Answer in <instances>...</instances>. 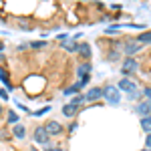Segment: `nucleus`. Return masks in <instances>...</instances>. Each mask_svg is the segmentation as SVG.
Returning <instances> with one entry per match:
<instances>
[{"label":"nucleus","mask_w":151,"mask_h":151,"mask_svg":"<svg viewBox=\"0 0 151 151\" xmlns=\"http://www.w3.org/2000/svg\"><path fill=\"white\" fill-rule=\"evenodd\" d=\"M103 99L111 105H119L121 103V93L117 89V85H105L103 87Z\"/></svg>","instance_id":"1"},{"label":"nucleus","mask_w":151,"mask_h":151,"mask_svg":"<svg viewBox=\"0 0 151 151\" xmlns=\"http://www.w3.org/2000/svg\"><path fill=\"white\" fill-rule=\"evenodd\" d=\"M32 141L38 143V145H45V147L50 145V135L47 133L45 125H36L35 127V131H32Z\"/></svg>","instance_id":"2"},{"label":"nucleus","mask_w":151,"mask_h":151,"mask_svg":"<svg viewBox=\"0 0 151 151\" xmlns=\"http://www.w3.org/2000/svg\"><path fill=\"white\" fill-rule=\"evenodd\" d=\"M45 129H47V133L50 135V137H58V135H63V133H65V127L58 123L57 119L47 121V123H45Z\"/></svg>","instance_id":"3"},{"label":"nucleus","mask_w":151,"mask_h":151,"mask_svg":"<svg viewBox=\"0 0 151 151\" xmlns=\"http://www.w3.org/2000/svg\"><path fill=\"white\" fill-rule=\"evenodd\" d=\"M137 69H139V63H137L133 57H127L123 63H121V73H123L125 77H127V75H133Z\"/></svg>","instance_id":"4"},{"label":"nucleus","mask_w":151,"mask_h":151,"mask_svg":"<svg viewBox=\"0 0 151 151\" xmlns=\"http://www.w3.org/2000/svg\"><path fill=\"white\" fill-rule=\"evenodd\" d=\"M117 89H119V91H123V93H129V95H131V93H135V91H139V89H137V83H135V81H131V79H127V77L119 81Z\"/></svg>","instance_id":"5"},{"label":"nucleus","mask_w":151,"mask_h":151,"mask_svg":"<svg viewBox=\"0 0 151 151\" xmlns=\"http://www.w3.org/2000/svg\"><path fill=\"white\" fill-rule=\"evenodd\" d=\"M83 95H85V101L87 103H97L103 97V89L101 87H93V89H89L87 93H83Z\"/></svg>","instance_id":"6"},{"label":"nucleus","mask_w":151,"mask_h":151,"mask_svg":"<svg viewBox=\"0 0 151 151\" xmlns=\"http://www.w3.org/2000/svg\"><path fill=\"white\" fill-rule=\"evenodd\" d=\"M135 113L143 119V117H147V115H151V101H141V103H137L135 105Z\"/></svg>","instance_id":"7"},{"label":"nucleus","mask_w":151,"mask_h":151,"mask_svg":"<svg viewBox=\"0 0 151 151\" xmlns=\"http://www.w3.org/2000/svg\"><path fill=\"white\" fill-rule=\"evenodd\" d=\"M141 48H143V45H139V42H137V40H129L127 45H125V47H123V52H125V55H127V57H133V55H135V52H139Z\"/></svg>","instance_id":"8"},{"label":"nucleus","mask_w":151,"mask_h":151,"mask_svg":"<svg viewBox=\"0 0 151 151\" xmlns=\"http://www.w3.org/2000/svg\"><path fill=\"white\" fill-rule=\"evenodd\" d=\"M81 111H83V107H77V105H73V103H67L65 107H63V115L69 117V119L75 117L77 113H81Z\"/></svg>","instance_id":"9"},{"label":"nucleus","mask_w":151,"mask_h":151,"mask_svg":"<svg viewBox=\"0 0 151 151\" xmlns=\"http://www.w3.org/2000/svg\"><path fill=\"white\" fill-rule=\"evenodd\" d=\"M12 137H16V139H24L26 137V127H24L22 123L12 125Z\"/></svg>","instance_id":"10"},{"label":"nucleus","mask_w":151,"mask_h":151,"mask_svg":"<svg viewBox=\"0 0 151 151\" xmlns=\"http://www.w3.org/2000/svg\"><path fill=\"white\" fill-rule=\"evenodd\" d=\"M91 69H93V67H91V63H89V60H83L81 65H79V67H77V75H79V77H87V75H91Z\"/></svg>","instance_id":"11"},{"label":"nucleus","mask_w":151,"mask_h":151,"mask_svg":"<svg viewBox=\"0 0 151 151\" xmlns=\"http://www.w3.org/2000/svg\"><path fill=\"white\" fill-rule=\"evenodd\" d=\"M77 52H81V57H83V58H87V60L91 58V47H89L87 42H81V45H79V50H77Z\"/></svg>","instance_id":"12"},{"label":"nucleus","mask_w":151,"mask_h":151,"mask_svg":"<svg viewBox=\"0 0 151 151\" xmlns=\"http://www.w3.org/2000/svg\"><path fill=\"white\" fill-rule=\"evenodd\" d=\"M137 42H139V45H151V30L141 32V35L137 36Z\"/></svg>","instance_id":"13"},{"label":"nucleus","mask_w":151,"mask_h":151,"mask_svg":"<svg viewBox=\"0 0 151 151\" xmlns=\"http://www.w3.org/2000/svg\"><path fill=\"white\" fill-rule=\"evenodd\" d=\"M141 129H143L145 133H151V115H147V117L141 119Z\"/></svg>","instance_id":"14"},{"label":"nucleus","mask_w":151,"mask_h":151,"mask_svg":"<svg viewBox=\"0 0 151 151\" xmlns=\"http://www.w3.org/2000/svg\"><path fill=\"white\" fill-rule=\"evenodd\" d=\"M16 123H20L18 115H16L14 111H8V117H6V125H16Z\"/></svg>","instance_id":"15"},{"label":"nucleus","mask_w":151,"mask_h":151,"mask_svg":"<svg viewBox=\"0 0 151 151\" xmlns=\"http://www.w3.org/2000/svg\"><path fill=\"white\" fill-rule=\"evenodd\" d=\"M63 48H65V50H69V52H77V50H79V45H77V42H73V40H67V42L63 45Z\"/></svg>","instance_id":"16"},{"label":"nucleus","mask_w":151,"mask_h":151,"mask_svg":"<svg viewBox=\"0 0 151 151\" xmlns=\"http://www.w3.org/2000/svg\"><path fill=\"white\" fill-rule=\"evenodd\" d=\"M107 58H109L111 63H115V60H121V52L117 50V47L113 48V50H109V55H107Z\"/></svg>","instance_id":"17"},{"label":"nucleus","mask_w":151,"mask_h":151,"mask_svg":"<svg viewBox=\"0 0 151 151\" xmlns=\"http://www.w3.org/2000/svg\"><path fill=\"white\" fill-rule=\"evenodd\" d=\"M0 81L4 83V85H6L8 89H12V85H10V79H8V73H6L4 69H2V67H0Z\"/></svg>","instance_id":"18"},{"label":"nucleus","mask_w":151,"mask_h":151,"mask_svg":"<svg viewBox=\"0 0 151 151\" xmlns=\"http://www.w3.org/2000/svg\"><path fill=\"white\" fill-rule=\"evenodd\" d=\"M70 103L77 105V107H83V105L87 103V101H85V95H77V97H73V99H70Z\"/></svg>","instance_id":"19"},{"label":"nucleus","mask_w":151,"mask_h":151,"mask_svg":"<svg viewBox=\"0 0 151 151\" xmlns=\"http://www.w3.org/2000/svg\"><path fill=\"white\" fill-rule=\"evenodd\" d=\"M0 141H10V133H8L4 127L0 129Z\"/></svg>","instance_id":"20"},{"label":"nucleus","mask_w":151,"mask_h":151,"mask_svg":"<svg viewBox=\"0 0 151 151\" xmlns=\"http://www.w3.org/2000/svg\"><path fill=\"white\" fill-rule=\"evenodd\" d=\"M45 47H47L45 40H35V42H30V48H45Z\"/></svg>","instance_id":"21"},{"label":"nucleus","mask_w":151,"mask_h":151,"mask_svg":"<svg viewBox=\"0 0 151 151\" xmlns=\"http://www.w3.org/2000/svg\"><path fill=\"white\" fill-rule=\"evenodd\" d=\"M77 91H81V89H79V87H77V83H75L73 87H69V89L65 91V95H75V93H77Z\"/></svg>","instance_id":"22"},{"label":"nucleus","mask_w":151,"mask_h":151,"mask_svg":"<svg viewBox=\"0 0 151 151\" xmlns=\"http://www.w3.org/2000/svg\"><path fill=\"white\" fill-rule=\"evenodd\" d=\"M48 111H50V107H45V109H40V111H35L32 115H35V117H40V115H45V113H48Z\"/></svg>","instance_id":"23"},{"label":"nucleus","mask_w":151,"mask_h":151,"mask_svg":"<svg viewBox=\"0 0 151 151\" xmlns=\"http://www.w3.org/2000/svg\"><path fill=\"white\" fill-rule=\"evenodd\" d=\"M143 95H145V99H147V101H151V87H147V89L143 91Z\"/></svg>","instance_id":"24"},{"label":"nucleus","mask_w":151,"mask_h":151,"mask_svg":"<svg viewBox=\"0 0 151 151\" xmlns=\"http://www.w3.org/2000/svg\"><path fill=\"white\" fill-rule=\"evenodd\" d=\"M77 125H79V123H77V121H73V123H70L69 127H67V129H69V133H73V131L77 129Z\"/></svg>","instance_id":"25"},{"label":"nucleus","mask_w":151,"mask_h":151,"mask_svg":"<svg viewBox=\"0 0 151 151\" xmlns=\"http://www.w3.org/2000/svg\"><path fill=\"white\" fill-rule=\"evenodd\" d=\"M145 147L151 149V133H147V139H145Z\"/></svg>","instance_id":"26"},{"label":"nucleus","mask_w":151,"mask_h":151,"mask_svg":"<svg viewBox=\"0 0 151 151\" xmlns=\"http://www.w3.org/2000/svg\"><path fill=\"white\" fill-rule=\"evenodd\" d=\"M139 97H141L139 91H135V93H131V95H129V99H131V101H133V99H139Z\"/></svg>","instance_id":"27"},{"label":"nucleus","mask_w":151,"mask_h":151,"mask_svg":"<svg viewBox=\"0 0 151 151\" xmlns=\"http://www.w3.org/2000/svg\"><path fill=\"white\" fill-rule=\"evenodd\" d=\"M0 99H6V101H8V93H6L4 89H0Z\"/></svg>","instance_id":"28"},{"label":"nucleus","mask_w":151,"mask_h":151,"mask_svg":"<svg viewBox=\"0 0 151 151\" xmlns=\"http://www.w3.org/2000/svg\"><path fill=\"white\" fill-rule=\"evenodd\" d=\"M45 151H65V149H60V147H50V145H48V147H45Z\"/></svg>","instance_id":"29"},{"label":"nucleus","mask_w":151,"mask_h":151,"mask_svg":"<svg viewBox=\"0 0 151 151\" xmlns=\"http://www.w3.org/2000/svg\"><path fill=\"white\" fill-rule=\"evenodd\" d=\"M2 50H4V45H2V42H0V52H2Z\"/></svg>","instance_id":"30"},{"label":"nucleus","mask_w":151,"mask_h":151,"mask_svg":"<svg viewBox=\"0 0 151 151\" xmlns=\"http://www.w3.org/2000/svg\"><path fill=\"white\" fill-rule=\"evenodd\" d=\"M2 58H4V55H2V52H0V63H2Z\"/></svg>","instance_id":"31"},{"label":"nucleus","mask_w":151,"mask_h":151,"mask_svg":"<svg viewBox=\"0 0 151 151\" xmlns=\"http://www.w3.org/2000/svg\"><path fill=\"white\" fill-rule=\"evenodd\" d=\"M0 115H2V105H0Z\"/></svg>","instance_id":"32"},{"label":"nucleus","mask_w":151,"mask_h":151,"mask_svg":"<svg viewBox=\"0 0 151 151\" xmlns=\"http://www.w3.org/2000/svg\"><path fill=\"white\" fill-rule=\"evenodd\" d=\"M32 151H38V149H36V147H32Z\"/></svg>","instance_id":"33"},{"label":"nucleus","mask_w":151,"mask_h":151,"mask_svg":"<svg viewBox=\"0 0 151 151\" xmlns=\"http://www.w3.org/2000/svg\"><path fill=\"white\" fill-rule=\"evenodd\" d=\"M143 151H151V149H147V147H145V149H143Z\"/></svg>","instance_id":"34"}]
</instances>
